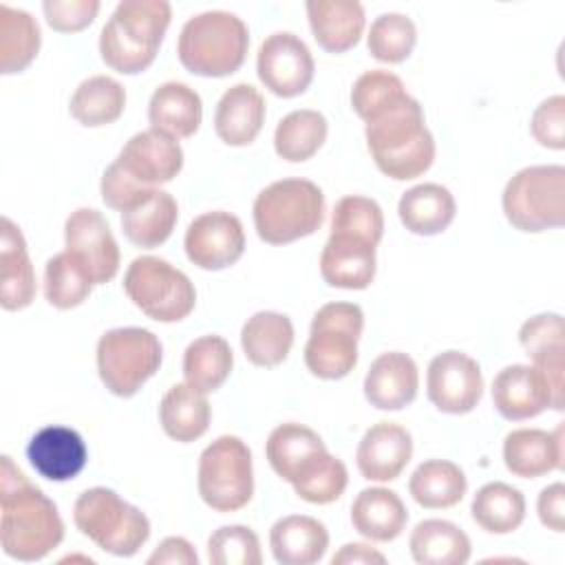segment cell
<instances>
[{"mask_svg":"<svg viewBox=\"0 0 565 565\" xmlns=\"http://www.w3.org/2000/svg\"><path fill=\"white\" fill-rule=\"evenodd\" d=\"M64 539L57 505L2 455L0 468V543L9 558L33 563L51 554Z\"/></svg>","mask_w":565,"mask_h":565,"instance_id":"1","label":"cell"},{"mask_svg":"<svg viewBox=\"0 0 565 565\" xmlns=\"http://www.w3.org/2000/svg\"><path fill=\"white\" fill-rule=\"evenodd\" d=\"M265 452L274 472L289 481L307 503L327 505L347 490V466L327 450L316 430L302 424L287 422L276 426L267 437Z\"/></svg>","mask_w":565,"mask_h":565,"instance_id":"2","label":"cell"},{"mask_svg":"<svg viewBox=\"0 0 565 565\" xmlns=\"http://www.w3.org/2000/svg\"><path fill=\"white\" fill-rule=\"evenodd\" d=\"M369 152L382 174L408 181L424 174L435 159V139L424 124L422 104L404 95L366 119Z\"/></svg>","mask_w":565,"mask_h":565,"instance_id":"3","label":"cell"},{"mask_svg":"<svg viewBox=\"0 0 565 565\" xmlns=\"http://www.w3.org/2000/svg\"><path fill=\"white\" fill-rule=\"evenodd\" d=\"M172 18L166 0H124L99 33V53L106 66L121 75L146 71L163 42Z\"/></svg>","mask_w":565,"mask_h":565,"instance_id":"4","label":"cell"},{"mask_svg":"<svg viewBox=\"0 0 565 565\" xmlns=\"http://www.w3.org/2000/svg\"><path fill=\"white\" fill-rule=\"evenodd\" d=\"M249 46L247 24L230 11H203L190 18L179 33V62L201 77L236 73Z\"/></svg>","mask_w":565,"mask_h":565,"instance_id":"5","label":"cell"},{"mask_svg":"<svg viewBox=\"0 0 565 565\" xmlns=\"http://www.w3.org/2000/svg\"><path fill=\"white\" fill-rule=\"evenodd\" d=\"M252 214L260 241L285 245L322 225L324 194L309 179H280L258 192Z\"/></svg>","mask_w":565,"mask_h":565,"instance_id":"6","label":"cell"},{"mask_svg":"<svg viewBox=\"0 0 565 565\" xmlns=\"http://www.w3.org/2000/svg\"><path fill=\"white\" fill-rule=\"evenodd\" d=\"M77 530L113 556H132L150 536L148 516L110 488H88L73 505Z\"/></svg>","mask_w":565,"mask_h":565,"instance_id":"7","label":"cell"},{"mask_svg":"<svg viewBox=\"0 0 565 565\" xmlns=\"http://www.w3.org/2000/svg\"><path fill=\"white\" fill-rule=\"evenodd\" d=\"M503 214L521 232H545L565 223V168L527 166L503 190Z\"/></svg>","mask_w":565,"mask_h":565,"instance_id":"8","label":"cell"},{"mask_svg":"<svg viewBox=\"0 0 565 565\" xmlns=\"http://www.w3.org/2000/svg\"><path fill=\"white\" fill-rule=\"evenodd\" d=\"M364 329V313L355 302L322 305L309 329L305 364L320 380H340L358 362V340Z\"/></svg>","mask_w":565,"mask_h":565,"instance_id":"9","label":"cell"},{"mask_svg":"<svg viewBox=\"0 0 565 565\" xmlns=\"http://www.w3.org/2000/svg\"><path fill=\"white\" fill-rule=\"evenodd\" d=\"M159 338L141 327L106 331L97 342V371L104 386L117 397H132L161 366Z\"/></svg>","mask_w":565,"mask_h":565,"instance_id":"10","label":"cell"},{"mask_svg":"<svg viewBox=\"0 0 565 565\" xmlns=\"http://www.w3.org/2000/svg\"><path fill=\"white\" fill-rule=\"evenodd\" d=\"M124 291L141 313L157 322H179L196 305L192 280L157 256H139L128 265Z\"/></svg>","mask_w":565,"mask_h":565,"instance_id":"11","label":"cell"},{"mask_svg":"<svg viewBox=\"0 0 565 565\" xmlns=\"http://www.w3.org/2000/svg\"><path fill=\"white\" fill-rule=\"evenodd\" d=\"M199 494L216 512H236L254 494L252 452L236 435L216 437L199 457Z\"/></svg>","mask_w":565,"mask_h":565,"instance_id":"12","label":"cell"},{"mask_svg":"<svg viewBox=\"0 0 565 565\" xmlns=\"http://www.w3.org/2000/svg\"><path fill=\"white\" fill-rule=\"evenodd\" d=\"M313 71L309 46L289 31L271 33L258 49V79L278 97L302 95L313 82Z\"/></svg>","mask_w":565,"mask_h":565,"instance_id":"13","label":"cell"},{"mask_svg":"<svg viewBox=\"0 0 565 565\" xmlns=\"http://www.w3.org/2000/svg\"><path fill=\"white\" fill-rule=\"evenodd\" d=\"M66 252L88 271L93 285L113 280L119 271V247L108 221L99 210L79 207L64 223Z\"/></svg>","mask_w":565,"mask_h":565,"instance_id":"14","label":"cell"},{"mask_svg":"<svg viewBox=\"0 0 565 565\" xmlns=\"http://www.w3.org/2000/svg\"><path fill=\"white\" fill-rule=\"evenodd\" d=\"M426 393L433 406L441 413H470L483 395L481 369L470 355L461 351H444L428 364Z\"/></svg>","mask_w":565,"mask_h":565,"instance_id":"15","label":"cell"},{"mask_svg":"<svg viewBox=\"0 0 565 565\" xmlns=\"http://www.w3.org/2000/svg\"><path fill=\"white\" fill-rule=\"evenodd\" d=\"M183 247L192 265L207 271L225 269L245 252L243 223L223 210L205 212L188 225Z\"/></svg>","mask_w":565,"mask_h":565,"instance_id":"16","label":"cell"},{"mask_svg":"<svg viewBox=\"0 0 565 565\" xmlns=\"http://www.w3.org/2000/svg\"><path fill=\"white\" fill-rule=\"evenodd\" d=\"M492 404L503 419L523 422L545 408L563 411L552 384L534 364H512L492 380Z\"/></svg>","mask_w":565,"mask_h":565,"instance_id":"17","label":"cell"},{"mask_svg":"<svg viewBox=\"0 0 565 565\" xmlns=\"http://www.w3.org/2000/svg\"><path fill=\"white\" fill-rule=\"evenodd\" d=\"M135 181L157 188L170 183L183 168V150L179 141L154 128L132 135L115 159Z\"/></svg>","mask_w":565,"mask_h":565,"instance_id":"18","label":"cell"},{"mask_svg":"<svg viewBox=\"0 0 565 565\" xmlns=\"http://www.w3.org/2000/svg\"><path fill=\"white\" fill-rule=\"evenodd\" d=\"M26 459L49 481L75 479L86 461L88 448L82 435L68 426H44L26 444Z\"/></svg>","mask_w":565,"mask_h":565,"instance_id":"19","label":"cell"},{"mask_svg":"<svg viewBox=\"0 0 565 565\" xmlns=\"http://www.w3.org/2000/svg\"><path fill=\"white\" fill-rule=\"evenodd\" d=\"M413 457V437L393 422L373 424L358 444L355 463L366 481H393Z\"/></svg>","mask_w":565,"mask_h":565,"instance_id":"20","label":"cell"},{"mask_svg":"<svg viewBox=\"0 0 565 565\" xmlns=\"http://www.w3.org/2000/svg\"><path fill=\"white\" fill-rule=\"evenodd\" d=\"M375 243L344 232H331L320 254V274L338 289H366L375 278Z\"/></svg>","mask_w":565,"mask_h":565,"instance_id":"21","label":"cell"},{"mask_svg":"<svg viewBox=\"0 0 565 565\" xmlns=\"http://www.w3.org/2000/svg\"><path fill=\"white\" fill-rule=\"evenodd\" d=\"M419 386L417 364L402 351L377 355L364 377V397L380 411H399L408 406Z\"/></svg>","mask_w":565,"mask_h":565,"instance_id":"22","label":"cell"},{"mask_svg":"<svg viewBox=\"0 0 565 565\" xmlns=\"http://www.w3.org/2000/svg\"><path fill=\"white\" fill-rule=\"evenodd\" d=\"M505 468L521 479H536L563 468V426L554 433L541 428H519L503 441Z\"/></svg>","mask_w":565,"mask_h":565,"instance_id":"23","label":"cell"},{"mask_svg":"<svg viewBox=\"0 0 565 565\" xmlns=\"http://www.w3.org/2000/svg\"><path fill=\"white\" fill-rule=\"evenodd\" d=\"M519 342L532 364L547 377L556 399L563 404L565 377V324L558 313H539L519 329Z\"/></svg>","mask_w":565,"mask_h":565,"instance_id":"24","label":"cell"},{"mask_svg":"<svg viewBox=\"0 0 565 565\" xmlns=\"http://www.w3.org/2000/svg\"><path fill=\"white\" fill-rule=\"evenodd\" d=\"M35 298V271L24 236L11 218H2L0 236V305L7 311L24 309Z\"/></svg>","mask_w":565,"mask_h":565,"instance_id":"25","label":"cell"},{"mask_svg":"<svg viewBox=\"0 0 565 565\" xmlns=\"http://www.w3.org/2000/svg\"><path fill=\"white\" fill-rule=\"evenodd\" d=\"M265 124V99L252 84L230 86L214 113V130L227 146L252 143Z\"/></svg>","mask_w":565,"mask_h":565,"instance_id":"26","label":"cell"},{"mask_svg":"<svg viewBox=\"0 0 565 565\" xmlns=\"http://www.w3.org/2000/svg\"><path fill=\"white\" fill-rule=\"evenodd\" d=\"M307 18L316 42L329 53L349 51L364 31V7L355 0H309Z\"/></svg>","mask_w":565,"mask_h":565,"instance_id":"27","label":"cell"},{"mask_svg":"<svg viewBox=\"0 0 565 565\" xmlns=\"http://www.w3.org/2000/svg\"><path fill=\"white\" fill-rule=\"evenodd\" d=\"M269 547L280 565H313L329 547V532L313 516L289 514L271 525Z\"/></svg>","mask_w":565,"mask_h":565,"instance_id":"28","label":"cell"},{"mask_svg":"<svg viewBox=\"0 0 565 565\" xmlns=\"http://www.w3.org/2000/svg\"><path fill=\"white\" fill-rule=\"evenodd\" d=\"M203 119V104L194 88L183 82L161 84L148 104V121L154 130L174 139L192 137Z\"/></svg>","mask_w":565,"mask_h":565,"instance_id":"29","label":"cell"},{"mask_svg":"<svg viewBox=\"0 0 565 565\" xmlns=\"http://www.w3.org/2000/svg\"><path fill=\"white\" fill-rule=\"evenodd\" d=\"M408 521V510L397 492L388 488H364L351 505V523L369 541L388 543L397 539Z\"/></svg>","mask_w":565,"mask_h":565,"instance_id":"30","label":"cell"},{"mask_svg":"<svg viewBox=\"0 0 565 565\" xmlns=\"http://www.w3.org/2000/svg\"><path fill=\"white\" fill-rule=\"evenodd\" d=\"M457 205L448 188L439 183H419L406 190L397 203L404 227L419 236L441 234L455 218Z\"/></svg>","mask_w":565,"mask_h":565,"instance_id":"31","label":"cell"},{"mask_svg":"<svg viewBox=\"0 0 565 565\" xmlns=\"http://www.w3.org/2000/svg\"><path fill=\"white\" fill-rule=\"evenodd\" d=\"M177 218L179 207L174 196L157 188L143 201L121 212V230L132 245L152 249L170 238Z\"/></svg>","mask_w":565,"mask_h":565,"instance_id":"32","label":"cell"},{"mask_svg":"<svg viewBox=\"0 0 565 565\" xmlns=\"http://www.w3.org/2000/svg\"><path fill=\"white\" fill-rule=\"evenodd\" d=\"M294 324L285 313L258 311L241 329L245 358L256 366H278L291 351Z\"/></svg>","mask_w":565,"mask_h":565,"instance_id":"33","label":"cell"},{"mask_svg":"<svg viewBox=\"0 0 565 565\" xmlns=\"http://www.w3.org/2000/svg\"><path fill=\"white\" fill-rule=\"evenodd\" d=\"M408 547L419 565H463L470 558L468 534L444 519L419 521L411 532Z\"/></svg>","mask_w":565,"mask_h":565,"instance_id":"34","label":"cell"},{"mask_svg":"<svg viewBox=\"0 0 565 565\" xmlns=\"http://www.w3.org/2000/svg\"><path fill=\"white\" fill-rule=\"evenodd\" d=\"M212 408L205 393H199L190 384H174L168 388L159 404V422L168 437L190 444L205 435L210 426Z\"/></svg>","mask_w":565,"mask_h":565,"instance_id":"35","label":"cell"},{"mask_svg":"<svg viewBox=\"0 0 565 565\" xmlns=\"http://www.w3.org/2000/svg\"><path fill=\"white\" fill-rule=\"evenodd\" d=\"M468 490V479L463 470L448 459L422 461L411 479L408 492L422 508L441 510L457 505Z\"/></svg>","mask_w":565,"mask_h":565,"instance_id":"36","label":"cell"},{"mask_svg":"<svg viewBox=\"0 0 565 565\" xmlns=\"http://www.w3.org/2000/svg\"><path fill=\"white\" fill-rule=\"evenodd\" d=\"M234 364L232 349L221 335H201L183 353L185 384L199 393H214L230 377Z\"/></svg>","mask_w":565,"mask_h":565,"instance_id":"37","label":"cell"},{"mask_svg":"<svg viewBox=\"0 0 565 565\" xmlns=\"http://www.w3.org/2000/svg\"><path fill=\"white\" fill-rule=\"evenodd\" d=\"M470 512L481 530L510 534L525 519V497L503 481H490L477 490Z\"/></svg>","mask_w":565,"mask_h":565,"instance_id":"38","label":"cell"},{"mask_svg":"<svg viewBox=\"0 0 565 565\" xmlns=\"http://www.w3.org/2000/svg\"><path fill=\"white\" fill-rule=\"evenodd\" d=\"M124 86L108 75H93L75 88L68 110L82 126L97 128L117 121L124 113Z\"/></svg>","mask_w":565,"mask_h":565,"instance_id":"39","label":"cell"},{"mask_svg":"<svg viewBox=\"0 0 565 565\" xmlns=\"http://www.w3.org/2000/svg\"><path fill=\"white\" fill-rule=\"evenodd\" d=\"M40 26L31 13L22 9L0 7V73L11 75L24 71L40 51Z\"/></svg>","mask_w":565,"mask_h":565,"instance_id":"40","label":"cell"},{"mask_svg":"<svg viewBox=\"0 0 565 565\" xmlns=\"http://www.w3.org/2000/svg\"><path fill=\"white\" fill-rule=\"evenodd\" d=\"M327 119L322 113L311 108L291 110L285 115L274 132L276 154L285 161L300 163L311 159L327 139Z\"/></svg>","mask_w":565,"mask_h":565,"instance_id":"41","label":"cell"},{"mask_svg":"<svg viewBox=\"0 0 565 565\" xmlns=\"http://www.w3.org/2000/svg\"><path fill=\"white\" fill-rule=\"evenodd\" d=\"M93 289V280L71 252H60L46 260L44 296L57 309L82 305Z\"/></svg>","mask_w":565,"mask_h":565,"instance_id":"42","label":"cell"},{"mask_svg":"<svg viewBox=\"0 0 565 565\" xmlns=\"http://www.w3.org/2000/svg\"><path fill=\"white\" fill-rule=\"evenodd\" d=\"M417 42L415 22L402 13H382L373 20L366 38L371 55L386 64L404 62Z\"/></svg>","mask_w":565,"mask_h":565,"instance_id":"43","label":"cell"},{"mask_svg":"<svg viewBox=\"0 0 565 565\" xmlns=\"http://www.w3.org/2000/svg\"><path fill=\"white\" fill-rule=\"evenodd\" d=\"M406 93L404 82L388 71H366L351 88V106L360 119H371L375 113L402 99Z\"/></svg>","mask_w":565,"mask_h":565,"instance_id":"44","label":"cell"},{"mask_svg":"<svg viewBox=\"0 0 565 565\" xmlns=\"http://www.w3.org/2000/svg\"><path fill=\"white\" fill-rule=\"evenodd\" d=\"M331 232H344L362 236L371 243H380L384 234V214L377 201L369 196H344L335 203L331 216Z\"/></svg>","mask_w":565,"mask_h":565,"instance_id":"45","label":"cell"},{"mask_svg":"<svg viewBox=\"0 0 565 565\" xmlns=\"http://www.w3.org/2000/svg\"><path fill=\"white\" fill-rule=\"evenodd\" d=\"M207 561L214 565H260V541L247 525H223L207 539Z\"/></svg>","mask_w":565,"mask_h":565,"instance_id":"46","label":"cell"},{"mask_svg":"<svg viewBox=\"0 0 565 565\" xmlns=\"http://www.w3.org/2000/svg\"><path fill=\"white\" fill-rule=\"evenodd\" d=\"M152 190L139 181H135L117 161H113L102 174V199L108 207L126 212L139 201H143Z\"/></svg>","mask_w":565,"mask_h":565,"instance_id":"47","label":"cell"},{"mask_svg":"<svg viewBox=\"0 0 565 565\" xmlns=\"http://www.w3.org/2000/svg\"><path fill=\"white\" fill-rule=\"evenodd\" d=\"M532 137L552 150L565 148V97L552 95L543 99L532 113L530 121Z\"/></svg>","mask_w":565,"mask_h":565,"instance_id":"48","label":"cell"},{"mask_svg":"<svg viewBox=\"0 0 565 565\" xmlns=\"http://www.w3.org/2000/svg\"><path fill=\"white\" fill-rule=\"evenodd\" d=\"M99 0H44L42 11L53 31L60 33H75L86 29L97 11Z\"/></svg>","mask_w":565,"mask_h":565,"instance_id":"49","label":"cell"},{"mask_svg":"<svg viewBox=\"0 0 565 565\" xmlns=\"http://www.w3.org/2000/svg\"><path fill=\"white\" fill-rule=\"evenodd\" d=\"M536 512L545 527L563 532L565 527V486L561 481L541 490L536 499Z\"/></svg>","mask_w":565,"mask_h":565,"instance_id":"50","label":"cell"},{"mask_svg":"<svg viewBox=\"0 0 565 565\" xmlns=\"http://www.w3.org/2000/svg\"><path fill=\"white\" fill-rule=\"evenodd\" d=\"M150 565H196L199 556L190 541L183 536H168L159 543V547L148 556Z\"/></svg>","mask_w":565,"mask_h":565,"instance_id":"51","label":"cell"},{"mask_svg":"<svg viewBox=\"0 0 565 565\" xmlns=\"http://www.w3.org/2000/svg\"><path fill=\"white\" fill-rule=\"evenodd\" d=\"M331 563H333V565H371V563L384 565V563H386V556L380 554L377 550H373L371 545H364V543H347V545L340 547L338 554H333Z\"/></svg>","mask_w":565,"mask_h":565,"instance_id":"52","label":"cell"}]
</instances>
